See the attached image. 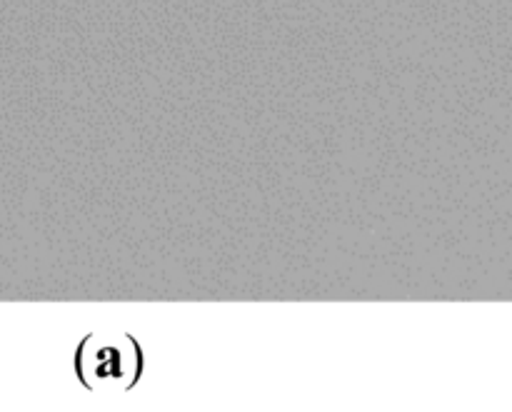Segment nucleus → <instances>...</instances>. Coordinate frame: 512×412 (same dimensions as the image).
<instances>
[{
    "mask_svg": "<svg viewBox=\"0 0 512 412\" xmlns=\"http://www.w3.org/2000/svg\"><path fill=\"white\" fill-rule=\"evenodd\" d=\"M145 355L138 340L123 335H85L75 350V373L85 390H133L143 378Z\"/></svg>",
    "mask_w": 512,
    "mask_h": 412,
    "instance_id": "obj_1",
    "label": "nucleus"
}]
</instances>
